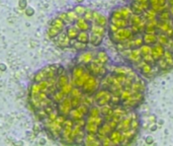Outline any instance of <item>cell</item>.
Segmentation results:
<instances>
[{
  "instance_id": "obj_1",
  "label": "cell",
  "mask_w": 173,
  "mask_h": 146,
  "mask_svg": "<svg viewBox=\"0 0 173 146\" xmlns=\"http://www.w3.org/2000/svg\"><path fill=\"white\" fill-rule=\"evenodd\" d=\"M134 37V33L131 27H124L118 29L115 31L111 33V39L115 43H126V41L131 40Z\"/></svg>"
},
{
  "instance_id": "obj_2",
  "label": "cell",
  "mask_w": 173,
  "mask_h": 146,
  "mask_svg": "<svg viewBox=\"0 0 173 146\" xmlns=\"http://www.w3.org/2000/svg\"><path fill=\"white\" fill-rule=\"evenodd\" d=\"M156 64L161 70H169L173 67V53L171 50H165L164 55L157 61Z\"/></svg>"
},
{
  "instance_id": "obj_3",
  "label": "cell",
  "mask_w": 173,
  "mask_h": 146,
  "mask_svg": "<svg viewBox=\"0 0 173 146\" xmlns=\"http://www.w3.org/2000/svg\"><path fill=\"white\" fill-rule=\"evenodd\" d=\"M99 87V81L96 79L95 76H89V78L86 80V82L84 83V85L82 86V90L84 93H87V94H91V93L95 92L96 90Z\"/></svg>"
},
{
  "instance_id": "obj_4",
  "label": "cell",
  "mask_w": 173,
  "mask_h": 146,
  "mask_svg": "<svg viewBox=\"0 0 173 146\" xmlns=\"http://www.w3.org/2000/svg\"><path fill=\"white\" fill-rule=\"evenodd\" d=\"M111 94L108 90L106 89H100L96 92L95 96H94V100H95L96 104L98 106H102L107 104L108 102H111Z\"/></svg>"
},
{
  "instance_id": "obj_5",
  "label": "cell",
  "mask_w": 173,
  "mask_h": 146,
  "mask_svg": "<svg viewBox=\"0 0 173 146\" xmlns=\"http://www.w3.org/2000/svg\"><path fill=\"white\" fill-rule=\"evenodd\" d=\"M164 53H165V47H163L162 45H160L157 43V44L153 45V47H151V55L153 56V58L156 60V62H157L159 59L162 58Z\"/></svg>"
},
{
  "instance_id": "obj_6",
  "label": "cell",
  "mask_w": 173,
  "mask_h": 146,
  "mask_svg": "<svg viewBox=\"0 0 173 146\" xmlns=\"http://www.w3.org/2000/svg\"><path fill=\"white\" fill-rule=\"evenodd\" d=\"M63 31H64V29H63ZM79 33H80L79 29H78L74 23H71L70 25H68V27H66V31H65V33H66V35L68 37V39L71 41V42L77 39ZM70 46H71V45H70Z\"/></svg>"
},
{
  "instance_id": "obj_7",
  "label": "cell",
  "mask_w": 173,
  "mask_h": 146,
  "mask_svg": "<svg viewBox=\"0 0 173 146\" xmlns=\"http://www.w3.org/2000/svg\"><path fill=\"white\" fill-rule=\"evenodd\" d=\"M144 44L145 45H155L158 43V38H157V33H145L144 38Z\"/></svg>"
},
{
  "instance_id": "obj_8",
  "label": "cell",
  "mask_w": 173,
  "mask_h": 146,
  "mask_svg": "<svg viewBox=\"0 0 173 146\" xmlns=\"http://www.w3.org/2000/svg\"><path fill=\"white\" fill-rule=\"evenodd\" d=\"M93 60V57H92V53L90 52H85V53L81 54L79 56V63L78 64H83V65H87Z\"/></svg>"
},
{
  "instance_id": "obj_9",
  "label": "cell",
  "mask_w": 173,
  "mask_h": 146,
  "mask_svg": "<svg viewBox=\"0 0 173 146\" xmlns=\"http://www.w3.org/2000/svg\"><path fill=\"white\" fill-rule=\"evenodd\" d=\"M144 62V61H143ZM140 69H141V72H142V74H144V75L146 76H150L152 75L154 73V66L151 64H148V63H143L142 66H140Z\"/></svg>"
},
{
  "instance_id": "obj_10",
  "label": "cell",
  "mask_w": 173,
  "mask_h": 146,
  "mask_svg": "<svg viewBox=\"0 0 173 146\" xmlns=\"http://www.w3.org/2000/svg\"><path fill=\"white\" fill-rule=\"evenodd\" d=\"M90 29H91V33H93V35H97L103 37L105 33V27H101V25L96 24V23L92 24Z\"/></svg>"
},
{
  "instance_id": "obj_11",
  "label": "cell",
  "mask_w": 173,
  "mask_h": 146,
  "mask_svg": "<svg viewBox=\"0 0 173 146\" xmlns=\"http://www.w3.org/2000/svg\"><path fill=\"white\" fill-rule=\"evenodd\" d=\"M76 41L87 45L89 42H90V35H89L86 31H80V33H79V35H78Z\"/></svg>"
},
{
  "instance_id": "obj_12",
  "label": "cell",
  "mask_w": 173,
  "mask_h": 146,
  "mask_svg": "<svg viewBox=\"0 0 173 146\" xmlns=\"http://www.w3.org/2000/svg\"><path fill=\"white\" fill-rule=\"evenodd\" d=\"M96 60H97L99 63H101V64L105 65L107 62H108V56H107V54L105 53L104 51H100V52H98Z\"/></svg>"
},
{
  "instance_id": "obj_13",
  "label": "cell",
  "mask_w": 173,
  "mask_h": 146,
  "mask_svg": "<svg viewBox=\"0 0 173 146\" xmlns=\"http://www.w3.org/2000/svg\"><path fill=\"white\" fill-rule=\"evenodd\" d=\"M171 17H172V15H171L170 11L163 10V11H161V13H160L159 16H158V19H159L160 21H169V20L171 19Z\"/></svg>"
},
{
  "instance_id": "obj_14",
  "label": "cell",
  "mask_w": 173,
  "mask_h": 146,
  "mask_svg": "<svg viewBox=\"0 0 173 146\" xmlns=\"http://www.w3.org/2000/svg\"><path fill=\"white\" fill-rule=\"evenodd\" d=\"M102 39H103V37H101V35L90 33V43L93 45V46H95V47L99 46L102 42Z\"/></svg>"
},
{
  "instance_id": "obj_15",
  "label": "cell",
  "mask_w": 173,
  "mask_h": 146,
  "mask_svg": "<svg viewBox=\"0 0 173 146\" xmlns=\"http://www.w3.org/2000/svg\"><path fill=\"white\" fill-rule=\"evenodd\" d=\"M143 61H144L145 63H148V64L153 65V66H155V64L157 63L156 62V60L154 59L153 56H152L151 54H148V55L143 56Z\"/></svg>"
},
{
  "instance_id": "obj_16",
  "label": "cell",
  "mask_w": 173,
  "mask_h": 146,
  "mask_svg": "<svg viewBox=\"0 0 173 146\" xmlns=\"http://www.w3.org/2000/svg\"><path fill=\"white\" fill-rule=\"evenodd\" d=\"M139 49H140V52H141V54H142V56L151 54V46H149V45H144V46H141Z\"/></svg>"
},
{
  "instance_id": "obj_17",
  "label": "cell",
  "mask_w": 173,
  "mask_h": 146,
  "mask_svg": "<svg viewBox=\"0 0 173 146\" xmlns=\"http://www.w3.org/2000/svg\"><path fill=\"white\" fill-rule=\"evenodd\" d=\"M74 11H75L76 13H77L79 16H82L83 14H84L85 11H86V9H85L83 6H77V7L75 8V10H74Z\"/></svg>"
},
{
  "instance_id": "obj_18",
  "label": "cell",
  "mask_w": 173,
  "mask_h": 146,
  "mask_svg": "<svg viewBox=\"0 0 173 146\" xmlns=\"http://www.w3.org/2000/svg\"><path fill=\"white\" fill-rule=\"evenodd\" d=\"M147 144H153L154 143V138L152 136H147L146 139H145Z\"/></svg>"
},
{
  "instance_id": "obj_19",
  "label": "cell",
  "mask_w": 173,
  "mask_h": 146,
  "mask_svg": "<svg viewBox=\"0 0 173 146\" xmlns=\"http://www.w3.org/2000/svg\"><path fill=\"white\" fill-rule=\"evenodd\" d=\"M133 1L138 3H143V4H150V3H149V0H133Z\"/></svg>"
},
{
  "instance_id": "obj_20",
  "label": "cell",
  "mask_w": 173,
  "mask_h": 146,
  "mask_svg": "<svg viewBox=\"0 0 173 146\" xmlns=\"http://www.w3.org/2000/svg\"><path fill=\"white\" fill-rule=\"evenodd\" d=\"M156 129H157V125H153V126L150 127V130L151 131H156Z\"/></svg>"
},
{
  "instance_id": "obj_21",
  "label": "cell",
  "mask_w": 173,
  "mask_h": 146,
  "mask_svg": "<svg viewBox=\"0 0 173 146\" xmlns=\"http://www.w3.org/2000/svg\"><path fill=\"white\" fill-rule=\"evenodd\" d=\"M27 10H29V12H27V14H31V13L33 14V10L31 8V7H27Z\"/></svg>"
},
{
  "instance_id": "obj_22",
  "label": "cell",
  "mask_w": 173,
  "mask_h": 146,
  "mask_svg": "<svg viewBox=\"0 0 173 146\" xmlns=\"http://www.w3.org/2000/svg\"><path fill=\"white\" fill-rule=\"evenodd\" d=\"M169 11H170L171 15L173 16V6H170V7H169Z\"/></svg>"
},
{
  "instance_id": "obj_23",
  "label": "cell",
  "mask_w": 173,
  "mask_h": 146,
  "mask_svg": "<svg viewBox=\"0 0 173 146\" xmlns=\"http://www.w3.org/2000/svg\"><path fill=\"white\" fill-rule=\"evenodd\" d=\"M158 123H159V125H162L163 124V120H159V122H158Z\"/></svg>"
},
{
  "instance_id": "obj_24",
  "label": "cell",
  "mask_w": 173,
  "mask_h": 146,
  "mask_svg": "<svg viewBox=\"0 0 173 146\" xmlns=\"http://www.w3.org/2000/svg\"><path fill=\"white\" fill-rule=\"evenodd\" d=\"M77 1H78V2H82L83 0H77Z\"/></svg>"
}]
</instances>
